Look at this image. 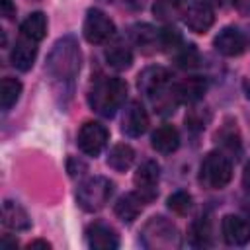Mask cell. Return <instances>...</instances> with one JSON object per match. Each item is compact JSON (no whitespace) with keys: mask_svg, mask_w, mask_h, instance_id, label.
I'll use <instances>...</instances> for the list:
<instances>
[{"mask_svg":"<svg viewBox=\"0 0 250 250\" xmlns=\"http://www.w3.org/2000/svg\"><path fill=\"white\" fill-rule=\"evenodd\" d=\"M232 178V164L223 152H209L199 166V182L211 189H223Z\"/></svg>","mask_w":250,"mask_h":250,"instance_id":"5","label":"cell"},{"mask_svg":"<svg viewBox=\"0 0 250 250\" xmlns=\"http://www.w3.org/2000/svg\"><path fill=\"white\" fill-rule=\"evenodd\" d=\"M242 186H244L246 193L250 195V162L244 166V172H242Z\"/></svg>","mask_w":250,"mask_h":250,"instance_id":"34","label":"cell"},{"mask_svg":"<svg viewBox=\"0 0 250 250\" xmlns=\"http://www.w3.org/2000/svg\"><path fill=\"white\" fill-rule=\"evenodd\" d=\"M170 82H172V76L164 66H148L143 72H139V78H137L139 90L148 98L158 90H162L164 86H168Z\"/></svg>","mask_w":250,"mask_h":250,"instance_id":"12","label":"cell"},{"mask_svg":"<svg viewBox=\"0 0 250 250\" xmlns=\"http://www.w3.org/2000/svg\"><path fill=\"white\" fill-rule=\"evenodd\" d=\"M141 244L150 250H170L180 246V232L166 217H150L141 230Z\"/></svg>","mask_w":250,"mask_h":250,"instance_id":"3","label":"cell"},{"mask_svg":"<svg viewBox=\"0 0 250 250\" xmlns=\"http://www.w3.org/2000/svg\"><path fill=\"white\" fill-rule=\"evenodd\" d=\"M152 12L162 21H174L180 14L184 16V12L180 8V0H156L152 6Z\"/></svg>","mask_w":250,"mask_h":250,"instance_id":"24","label":"cell"},{"mask_svg":"<svg viewBox=\"0 0 250 250\" xmlns=\"http://www.w3.org/2000/svg\"><path fill=\"white\" fill-rule=\"evenodd\" d=\"M2 225L10 230H27L31 227L27 211L16 203V201H4L2 203Z\"/></svg>","mask_w":250,"mask_h":250,"instance_id":"17","label":"cell"},{"mask_svg":"<svg viewBox=\"0 0 250 250\" xmlns=\"http://www.w3.org/2000/svg\"><path fill=\"white\" fill-rule=\"evenodd\" d=\"M150 145L156 152H162V154H170L174 152L178 146H180V133L176 127L172 125H160L152 137H150Z\"/></svg>","mask_w":250,"mask_h":250,"instance_id":"18","label":"cell"},{"mask_svg":"<svg viewBox=\"0 0 250 250\" xmlns=\"http://www.w3.org/2000/svg\"><path fill=\"white\" fill-rule=\"evenodd\" d=\"M80 61L82 55L76 39L72 35H64L53 45L47 57V72L53 78V82H59L62 86L72 84L80 70Z\"/></svg>","mask_w":250,"mask_h":250,"instance_id":"1","label":"cell"},{"mask_svg":"<svg viewBox=\"0 0 250 250\" xmlns=\"http://www.w3.org/2000/svg\"><path fill=\"white\" fill-rule=\"evenodd\" d=\"M86 240L90 248H98V250H115L119 246L117 232L104 223H92L86 229Z\"/></svg>","mask_w":250,"mask_h":250,"instance_id":"14","label":"cell"},{"mask_svg":"<svg viewBox=\"0 0 250 250\" xmlns=\"http://www.w3.org/2000/svg\"><path fill=\"white\" fill-rule=\"evenodd\" d=\"M176 88H178V98L182 104H195L203 98L207 90V82L201 76H189L184 82L176 84Z\"/></svg>","mask_w":250,"mask_h":250,"instance_id":"19","label":"cell"},{"mask_svg":"<svg viewBox=\"0 0 250 250\" xmlns=\"http://www.w3.org/2000/svg\"><path fill=\"white\" fill-rule=\"evenodd\" d=\"M82 172H86V164L82 162V160H78V158H68V174L70 176H78V174H82Z\"/></svg>","mask_w":250,"mask_h":250,"instance_id":"32","label":"cell"},{"mask_svg":"<svg viewBox=\"0 0 250 250\" xmlns=\"http://www.w3.org/2000/svg\"><path fill=\"white\" fill-rule=\"evenodd\" d=\"M0 12L4 18H12L16 14V6L14 0H0Z\"/></svg>","mask_w":250,"mask_h":250,"instance_id":"33","label":"cell"},{"mask_svg":"<svg viewBox=\"0 0 250 250\" xmlns=\"http://www.w3.org/2000/svg\"><path fill=\"white\" fill-rule=\"evenodd\" d=\"M221 230L225 242L230 246H244L250 242V223L238 215H225Z\"/></svg>","mask_w":250,"mask_h":250,"instance_id":"10","label":"cell"},{"mask_svg":"<svg viewBox=\"0 0 250 250\" xmlns=\"http://www.w3.org/2000/svg\"><path fill=\"white\" fill-rule=\"evenodd\" d=\"M145 203H146V199L139 191H131V193H125V195H121L117 199L113 211H115V215H117L119 221H123V223L129 225V223H133L141 215Z\"/></svg>","mask_w":250,"mask_h":250,"instance_id":"15","label":"cell"},{"mask_svg":"<svg viewBox=\"0 0 250 250\" xmlns=\"http://www.w3.org/2000/svg\"><path fill=\"white\" fill-rule=\"evenodd\" d=\"M213 45L225 57H238L246 49V37L238 27H223L217 33Z\"/></svg>","mask_w":250,"mask_h":250,"instance_id":"11","label":"cell"},{"mask_svg":"<svg viewBox=\"0 0 250 250\" xmlns=\"http://www.w3.org/2000/svg\"><path fill=\"white\" fill-rule=\"evenodd\" d=\"M27 248H29V250H31V248H45V250H49L51 244H49L47 240H31V242L27 244Z\"/></svg>","mask_w":250,"mask_h":250,"instance_id":"35","label":"cell"},{"mask_svg":"<svg viewBox=\"0 0 250 250\" xmlns=\"http://www.w3.org/2000/svg\"><path fill=\"white\" fill-rule=\"evenodd\" d=\"M109 139V131L105 125L98 121H86L78 131V148L88 156H98Z\"/></svg>","mask_w":250,"mask_h":250,"instance_id":"7","label":"cell"},{"mask_svg":"<svg viewBox=\"0 0 250 250\" xmlns=\"http://www.w3.org/2000/svg\"><path fill=\"white\" fill-rule=\"evenodd\" d=\"M248 98H250V88H248Z\"/></svg>","mask_w":250,"mask_h":250,"instance_id":"37","label":"cell"},{"mask_svg":"<svg viewBox=\"0 0 250 250\" xmlns=\"http://www.w3.org/2000/svg\"><path fill=\"white\" fill-rule=\"evenodd\" d=\"M207 121H209V115H205V117H203V113H201L199 109H191V111L186 115V123H188V127H189V129H193V131L203 129Z\"/></svg>","mask_w":250,"mask_h":250,"instance_id":"31","label":"cell"},{"mask_svg":"<svg viewBox=\"0 0 250 250\" xmlns=\"http://www.w3.org/2000/svg\"><path fill=\"white\" fill-rule=\"evenodd\" d=\"M16 244H18V240H8L6 236H4V238H2V242H0V246H2V248H8V246H16Z\"/></svg>","mask_w":250,"mask_h":250,"instance_id":"36","label":"cell"},{"mask_svg":"<svg viewBox=\"0 0 250 250\" xmlns=\"http://www.w3.org/2000/svg\"><path fill=\"white\" fill-rule=\"evenodd\" d=\"M180 2H182V0H180Z\"/></svg>","mask_w":250,"mask_h":250,"instance_id":"38","label":"cell"},{"mask_svg":"<svg viewBox=\"0 0 250 250\" xmlns=\"http://www.w3.org/2000/svg\"><path fill=\"white\" fill-rule=\"evenodd\" d=\"M133 160H135V150H133L129 145H125V143L115 145V146L109 150V154H107V164H109V168H113L115 172H125V170H129L131 164H133Z\"/></svg>","mask_w":250,"mask_h":250,"instance_id":"21","label":"cell"},{"mask_svg":"<svg viewBox=\"0 0 250 250\" xmlns=\"http://www.w3.org/2000/svg\"><path fill=\"white\" fill-rule=\"evenodd\" d=\"M158 178H160V168L154 160H145L135 172V178H133L135 188L146 199V203L152 201L158 193Z\"/></svg>","mask_w":250,"mask_h":250,"instance_id":"8","label":"cell"},{"mask_svg":"<svg viewBox=\"0 0 250 250\" xmlns=\"http://www.w3.org/2000/svg\"><path fill=\"white\" fill-rule=\"evenodd\" d=\"M221 139V145L225 148H229L230 152H240V139H238V133L234 127H225L221 129V133L217 135Z\"/></svg>","mask_w":250,"mask_h":250,"instance_id":"30","label":"cell"},{"mask_svg":"<svg viewBox=\"0 0 250 250\" xmlns=\"http://www.w3.org/2000/svg\"><path fill=\"white\" fill-rule=\"evenodd\" d=\"M21 94V82L18 78L6 76L2 80V88H0V105L4 111H8L12 105H16V102L20 100Z\"/></svg>","mask_w":250,"mask_h":250,"instance_id":"23","label":"cell"},{"mask_svg":"<svg viewBox=\"0 0 250 250\" xmlns=\"http://www.w3.org/2000/svg\"><path fill=\"white\" fill-rule=\"evenodd\" d=\"M21 35L23 37H27V39H31V41H41L43 37H45V33H47V18H45V14L43 12H33V14H29L23 21H21Z\"/></svg>","mask_w":250,"mask_h":250,"instance_id":"20","label":"cell"},{"mask_svg":"<svg viewBox=\"0 0 250 250\" xmlns=\"http://www.w3.org/2000/svg\"><path fill=\"white\" fill-rule=\"evenodd\" d=\"M113 193V182L105 176H92L88 180H84L78 189H76V201L78 205L88 211V213H94V211H100L107 199L111 197Z\"/></svg>","mask_w":250,"mask_h":250,"instance_id":"4","label":"cell"},{"mask_svg":"<svg viewBox=\"0 0 250 250\" xmlns=\"http://www.w3.org/2000/svg\"><path fill=\"white\" fill-rule=\"evenodd\" d=\"M168 209L170 211H174L176 215H188L189 211H191V207H193V199H191V195L188 193V191H174L170 197H168Z\"/></svg>","mask_w":250,"mask_h":250,"instance_id":"28","label":"cell"},{"mask_svg":"<svg viewBox=\"0 0 250 250\" xmlns=\"http://www.w3.org/2000/svg\"><path fill=\"white\" fill-rule=\"evenodd\" d=\"M131 35H133V41H135L139 47H152V45H158V29H154V27L148 25V23L135 25Z\"/></svg>","mask_w":250,"mask_h":250,"instance_id":"26","label":"cell"},{"mask_svg":"<svg viewBox=\"0 0 250 250\" xmlns=\"http://www.w3.org/2000/svg\"><path fill=\"white\" fill-rule=\"evenodd\" d=\"M125 98H127V82L121 78H100L96 80V84L88 94L90 107L104 117L115 115V111L123 105Z\"/></svg>","mask_w":250,"mask_h":250,"instance_id":"2","label":"cell"},{"mask_svg":"<svg viewBox=\"0 0 250 250\" xmlns=\"http://www.w3.org/2000/svg\"><path fill=\"white\" fill-rule=\"evenodd\" d=\"M215 21V12L207 0H195L184 10V23L195 31V33H205Z\"/></svg>","mask_w":250,"mask_h":250,"instance_id":"9","label":"cell"},{"mask_svg":"<svg viewBox=\"0 0 250 250\" xmlns=\"http://www.w3.org/2000/svg\"><path fill=\"white\" fill-rule=\"evenodd\" d=\"M35 57H37V47H35V41L27 39V37H21L14 43L12 51H10V61L12 64L18 68V70H29L35 62Z\"/></svg>","mask_w":250,"mask_h":250,"instance_id":"16","label":"cell"},{"mask_svg":"<svg viewBox=\"0 0 250 250\" xmlns=\"http://www.w3.org/2000/svg\"><path fill=\"white\" fill-rule=\"evenodd\" d=\"M182 43H184V39H182V35H180L178 29L166 25V27H162V29L158 31V45H160L162 49H166V51H176Z\"/></svg>","mask_w":250,"mask_h":250,"instance_id":"29","label":"cell"},{"mask_svg":"<svg viewBox=\"0 0 250 250\" xmlns=\"http://www.w3.org/2000/svg\"><path fill=\"white\" fill-rule=\"evenodd\" d=\"M82 33H84L88 43L102 45V43H105V41H109L113 37L115 23L102 10L92 8L86 14V20H84V25H82Z\"/></svg>","mask_w":250,"mask_h":250,"instance_id":"6","label":"cell"},{"mask_svg":"<svg viewBox=\"0 0 250 250\" xmlns=\"http://www.w3.org/2000/svg\"><path fill=\"white\" fill-rule=\"evenodd\" d=\"M191 244L195 246H209L211 244V223L207 217H201L197 219L193 225H191Z\"/></svg>","mask_w":250,"mask_h":250,"instance_id":"25","label":"cell"},{"mask_svg":"<svg viewBox=\"0 0 250 250\" xmlns=\"http://www.w3.org/2000/svg\"><path fill=\"white\" fill-rule=\"evenodd\" d=\"M105 61L109 66L117 68V70H125L131 66L133 62V53L127 45L123 43H113L111 47L105 49Z\"/></svg>","mask_w":250,"mask_h":250,"instance_id":"22","label":"cell"},{"mask_svg":"<svg viewBox=\"0 0 250 250\" xmlns=\"http://www.w3.org/2000/svg\"><path fill=\"white\" fill-rule=\"evenodd\" d=\"M176 62L182 68H193L199 62V51L193 43H182L176 49Z\"/></svg>","mask_w":250,"mask_h":250,"instance_id":"27","label":"cell"},{"mask_svg":"<svg viewBox=\"0 0 250 250\" xmlns=\"http://www.w3.org/2000/svg\"><path fill=\"white\" fill-rule=\"evenodd\" d=\"M121 129L127 137H141L148 129V115L146 109L141 102H131L129 107L125 109Z\"/></svg>","mask_w":250,"mask_h":250,"instance_id":"13","label":"cell"}]
</instances>
